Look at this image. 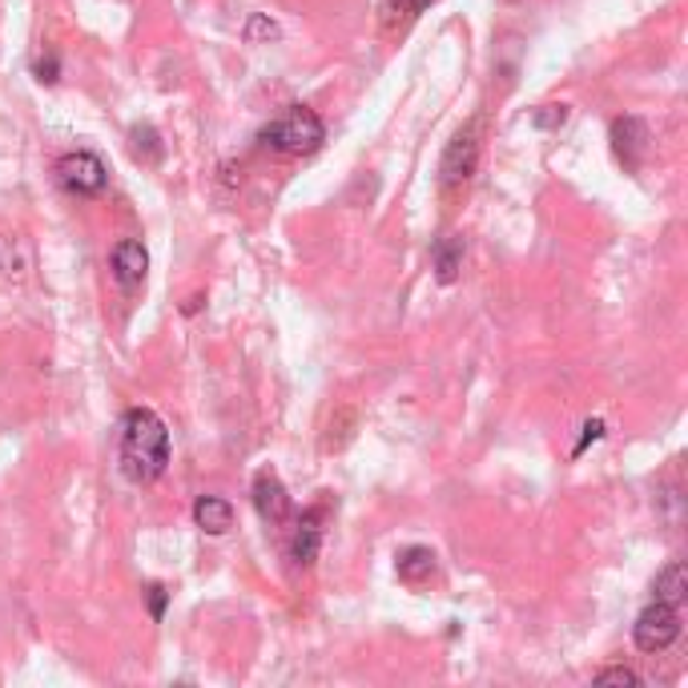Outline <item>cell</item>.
Wrapping results in <instances>:
<instances>
[{"label":"cell","mask_w":688,"mask_h":688,"mask_svg":"<svg viewBox=\"0 0 688 688\" xmlns=\"http://www.w3.org/2000/svg\"><path fill=\"white\" fill-rule=\"evenodd\" d=\"M110 270L125 294H137L145 286V274H149V250L137 238H122V242L113 246Z\"/></svg>","instance_id":"cell-6"},{"label":"cell","mask_w":688,"mask_h":688,"mask_svg":"<svg viewBox=\"0 0 688 688\" xmlns=\"http://www.w3.org/2000/svg\"><path fill=\"white\" fill-rule=\"evenodd\" d=\"M431 267H435V278H439L444 286H451L459 278V270H463V238H456V233L439 238L431 250Z\"/></svg>","instance_id":"cell-12"},{"label":"cell","mask_w":688,"mask_h":688,"mask_svg":"<svg viewBox=\"0 0 688 688\" xmlns=\"http://www.w3.org/2000/svg\"><path fill=\"white\" fill-rule=\"evenodd\" d=\"M250 496H254L258 515H262L267 523H286L290 520V496H286V488H282V479H278L270 467L254 476Z\"/></svg>","instance_id":"cell-8"},{"label":"cell","mask_w":688,"mask_h":688,"mask_svg":"<svg viewBox=\"0 0 688 688\" xmlns=\"http://www.w3.org/2000/svg\"><path fill=\"white\" fill-rule=\"evenodd\" d=\"M351 427H355V415H351V411H343L338 419H331V431H326V444H322V447H326V451H338V447H346V444H351V435H355Z\"/></svg>","instance_id":"cell-16"},{"label":"cell","mask_w":688,"mask_h":688,"mask_svg":"<svg viewBox=\"0 0 688 688\" xmlns=\"http://www.w3.org/2000/svg\"><path fill=\"white\" fill-rule=\"evenodd\" d=\"M56 178L69 194H81V198H90V194H101L105 181H110V169L101 161L97 154L90 149H77V154H65L56 161Z\"/></svg>","instance_id":"cell-4"},{"label":"cell","mask_w":688,"mask_h":688,"mask_svg":"<svg viewBox=\"0 0 688 688\" xmlns=\"http://www.w3.org/2000/svg\"><path fill=\"white\" fill-rule=\"evenodd\" d=\"M129 137H134V154L142 157V161H161V137H157V129L137 125Z\"/></svg>","instance_id":"cell-15"},{"label":"cell","mask_w":688,"mask_h":688,"mask_svg":"<svg viewBox=\"0 0 688 688\" xmlns=\"http://www.w3.org/2000/svg\"><path fill=\"white\" fill-rule=\"evenodd\" d=\"M633 640L640 653H665V648H673V644L680 640V612L673 608V604H660V600H653L648 608L636 616L633 624Z\"/></svg>","instance_id":"cell-3"},{"label":"cell","mask_w":688,"mask_h":688,"mask_svg":"<svg viewBox=\"0 0 688 688\" xmlns=\"http://www.w3.org/2000/svg\"><path fill=\"white\" fill-rule=\"evenodd\" d=\"M535 129H560L567 122V105H544V110H535Z\"/></svg>","instance_id":"cell-19"},{"label":"cell","mask_w":688,"mask_h":688,"mask_svg":"<svg viewBox=\"0 0 688 688\" xmlns=\"http://www.w3.org/2000/svg\"><path fill=\"white\" fill-rule=\"evenodd\" d=\"M653 596L660 600V604H673V608H680V604H685V596H688V567L680 564V560H673L665 572H656Z\"/></svg>","instance_id":"cell-13"},{"label":"cell","mask_w":688,"mask_h":688,"mask_svg":"<svg viewBox=\"0 0 688 688\" xmlns=\"http://www.w3.org/2000/svg\"><path fill=\"white\" fill-rule=\"evenodd\" d=\"M612 154L621 161L624 169H640L644 166V154H648V125L640 117H616L612 122Z\"/></svg>","instance_id":"cell-7"},{"label":"cell","mask_w":688,"mask_h":688,"mask_svg":"<svg viewBox=\"0 0 688 688\" xmlns=\"http://www.w3.org/2000/svg\"><path fill=\"white\" fill-rule=\"evenodd\" d=\"M600 439H604V419H588V423H584V435H580V444H576V451H572V456H584V451H588L592 444H600Z\"/></svg>","instance_id":"cell-20"},{"label":"cell","mask_w":688,"mask_h":688,"mask_svg":"<svg viewBox=\"0 0 688 688\" xmlns=\"http://www.w3.org/2000/svg\"><path fill=\"white\" fill-rule=\"evenodd\" d=\"M435 567H439V560H435L431 548H423V544L403 548V552L395 555V572H399L403 584H423V580H431Z\"/></svg>","instance_id":"cell-11"},{"label":"cell","mask_w":688,"mask_h":688,"mask_svg":"<svg viewBox=\"0 0 688 688\" xmlns=\"http://www.w3.org/2000/svg\"><path fill=\"white\" fill-rule=\"evenodd\" d=\"M37 81H45V85H56V81H61V61H56V53H45L37 61Z\"/></svg>","instance_id":"cell-21"},{"label":"cell","mask_w":688,"mask_h":688,"mask_svg":"<svg viewBox=\"0 0 688 688\" xmlns=\"http://www.w3.org/2000/svg\"><path fill=\"white\" fill-rule=\"evenodd\" d=\"M322 548V508H306L302 520L294 523V535H290V560L299 567H311L319 560Z\"/></svg>","instance_id":"cell-9"},{"label":"cell","mask_w":688,"mask_h":688,"mask_svg":"<svg viewBox=\"0 0 688 688\" xmlns=\"http://www.w3.org/2000/svg\"><path fill=\"white\" fill-rule=\"evenodd\" d=\"M479 166V142H476V125H467V129H459L456 137H451V145L444 149V161H439V178H444V186H463V181H471V174H476Z\"/></svg>","instance_id":"cell-5"},{"label":"cell","mask_w":688,"mask_h":688,"mask_svg":"<svg viewBox=\"0 0 688 688\" xmlns=\"http://www.w3.org/2000/svg\"><path fill=\"white\" fill-rule=\"evenodd\" d=\"M387 4H395V9H407V12H423L431 0H387Z\"/></svg>","instance_id":"cell-23"},{"label":"cell","mask_w":688,"mask_h":688,"mask_svg":"<svg viewBox=\"0 0 688 688\" xmlns=\"http://www.w3.org/2000/svg\"><path fill=\"white\" fill-rule=\"evenodd\" d=\"M166 600H169V592L161 588V584H149V616H154V621L166 616Z\"/></svg>","instance_id":"cell-22"},{"label":"cell","mask_w":688,"mask_h":688,"mask_svg":"<svg viewBox=\"0 0 688 688\" xmlns=\"http://www.w3.org/2000/svg\"><path fill=\"white\" fill-rule=\"evenodd\" d=\"M258 142L270 145V149H278V154L306 157V154H314L322 142H326V125H322L319 113L306 110V105H290L282 117H274V122L258 134Z\"/></svg>","instance_id":"cell-2"},{"label":"cell","mask_w":688,"mask_h":688,"mask_svg":"<svg viewBox=\"0 0 688 688\" xmlns=\"http://www.w3.org/2000/svg\"><path fill=\"white\" fill-rule=\"evenodd\" d=\"M117 463L129 483H154L169 467V431L161 415L149 407H129L122 419V444H117Z\"/></svg>","instance_id":"cell-1"},{"label":"cell","mask_w":688,"mask_h":688,"mask_svg":"<svg viewBox=\"0 0 688 688\" xmlns=\"http://www.w3.org/2000/svg\"><path fill=\"white\" fill-rule=\"evenodd\" d=\"M278 37V24L270 21L267 12H254V17H250V24H246V41H250V45H258V41H274Z\"/></svg>","instance_id":"cell-18"},{"label":"cell","mask_w":688,"mask_h":688,"mask_svg":"<svg viewBox=\"0 0 688 688\" xmlns=\"http://www.w3.org/2000/svg\"><path fill=\"white\" fill-rule=\"evenodd\" d=\"M592 680H596V685H621V688H636V685H640V677H636L633 668H624V665L600 668V673Z\"/></svg>","instance_id":"cell-17"},{"label":"cell","mask_w":688,"mask_h":688,"mask_svg":"<svg viewBox=\"0 0 688 688\" xmlns=\"http://www.w3.org/2000/svg\"><path fill=\"white\" fill-rule=\"evenodd\" d=\"M24 270H29V250H24L21 238H0V274L9 278H24Z\"/></svg>","instance_id":"cell-14"},{"label":"cell","mask_w":688,"mask_h":688,"mask_svg":"<svg viewBox=\"0 0 688 688\" xmlns=\"http://www.w3.org/2000/svg\"><path fill=\"white\" fill-rule=\"evenodd\" d=\"M194 523H198L206 535H226L233 528V508L222 496H198L194 503Z\"/></svg>","instance_id":"cell-10"}]
</instances>
